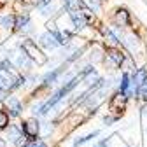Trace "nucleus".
Here are the masks:
<instances>
[{"label": "nucleus", "instance_id": "obj_1", "mask_svg": "<svg viewBox=\"0 0 147 147\" xmlns=\"http://www.w3.org/2000/svg\"><path fill=\"white\" fill-rule=\"evenodd\" d=\"M25 82H26V76L18 72L11 60L5 58L0 61V91L2 93L14 91L18 88H21Z\"/></svg>", "mask_w": 147, "mask_h": 147}, {"label": "nucleus", "instance_id": "obj_2", "mask_svg": "<svg viewBox=\"0 0 147 147\" xmlns=\"http://www.w3.org/2000/svg\"><path fill=\"white\" fill-rule=\"evenodd\" d=\"M20 49H21V53L25 54V56H26L32 63H35L37 67H42V65H46V63L49 61L47 54L40 49V46H37V42H35L33 39H30V37H25V39L21 40Z\"/></svg>", "mask_w": 147, "mask_h": 147}, {"label": "nucleus", "instance_id": "obj_3", "mask_svg": "<svg viewBox=\"0 0 147 147\" xmlns=\"http://www.w3.org/2000/svg\"><path fill=\"white\" fill-rule=\"evenodd\" d=\"M110 25L116 32H123V30H133V16L130 12V9L126 7H116L110 12Z\"/></svg>", "mask_w": 147, "mask_h": 147}, {"label": "nucleus", "instance_id": "obj_4", "mask_svg": "<svg viewBox=\"0 0 147 147\" xmlns=\"http://www.w3.org/2000/svg\"><path fill=\"white\" fill-rule=\"evenodd\" d=\"M20 128H21L25 138H30V140H37V137H39V133H40V123L35 117H30V119L23 121Z\"/></svg>", "mask_w": 147, "mask_h": 147}, {"label": "nucleus", "instance_id": "obj_5", "mask_svg": "<svg viewBox=\"0 0 147 147\" xmlns=\"http://www.w3.org/2000/svg\"><path fill=\"white\" fill-rule=\"evenodd\" d=\"M67 68H68V63H67V61H63V63H61V65H60L58 68H53L51 72H47L46 76L42 77V84L39 86V89H46V88L53 86L54 82L58 81V77L61 76V74H63V72H65Z\"/></svg>", "mask_w": 147, "mask_h": 147}, {"label": "nucleus", "instance_id": "obj_6", "mask_svg": "<svg viewBox=\"0 0 147 147\" xmlns=\"http://www.w3.org/2000/svg\"><path fill=\"white\" fill-rule=\"evenodd\" d=\"M4 103H5V107H7V110H9V116H12V117H18L21 114V110H23V103L20 102V98H16V96H9V98H5L4 100Z\"/></svg>", "mask_w": 147, "mask_h": 147}, {"label": "nucleus", "instance_id": "obj_7", "mask_svg": "<svg viewBox=\"0 0 147 147\" xmlns=\"http://www.w3.org/2000/svg\"><path fill=\"white\" fill-rule=\"evenodd\" d=\"M39 46H40V47H44V49H47V51H53V49H58V47H60L58 40L54 39L53 33H51V32H47V30L39 37Z\"/></svg>", "mask_w": 147, "mask_h": 147}, {"label": "nucleus", "instance_id": "obj_8", "mask_svg": "<svg viewBox=\"0 0 147 147\" xmlns=\"http://www.w3.org/2000/svg\"><path fill=\"white\" fill-rule=\"evenodd\" d=\"M7 140L12 142L18 147H21L25 144V135L21 131V128L20 126H9V130H7Z\"/></svg>", "mask_w": 147, "mask_h": 147}, {"label": "nucleus", "instance_id": "obj_9", "mask_svg": "<svg viewBox=\"0 0 147 147\" xmlns=\"http://www.w3.org/2000/svg\"><path fill=\"white\" fill-rule=\"evenodd\" d=\"M128 98L126 95H123V93H119V91H116V93L110 96V100H109V107L112 109V110H123L124 107H126V103H128Z\"/></svg>", "mask_w": 147, "mask_h": 147}, {"label": "nucleus", "instance_id": "obj_10", "mask_svg": "<svg viewBox=\"0 0 147 147\" xmlns=\"http://www.w3.org/2000/svg\"><path fill=\"white\" fill-rule=\"evenodd\" d=\"M61 2H63L65 12H68V11H88V5H86L84 0H61Z\"/></svg>", "mask_w": 147, "mask_h": 147}, {"label": "nucleus", "instance_id": "obj_11", "mask_svg": "<svg viewBox=\"0 0 147 147\" xmlns=\"http://www.w3.org/2000/svg\"><path fill=\"white\" fill-rule=\"evenodd\" d=\"M14 20H16L14 14H4V16H0V28H4L7 32L14 30Z\"/></svg>", "mask_w": 147, "mask_h": 147}, {"label": "nucleus", "instance_id": "obj_12", "mask_svg": "<svg viewBox=\"0 0 147 147\" xmlns=\"http://www.w3.org/2000/svg\"><path fill=\"white\" fill-rule=\"evenodd\" d=\"M32 61L25 56V54L21 53V54H18V58H16V63H14V67L16 68H21V70H30L32 68Z\"/></svg>", "mask_w": 147, "mask_h": 147}, {"label": "nucleus", "instance_id": "obj_13", "mask_svg": "<svg viewBox=\"0 0 147 147\" xmlns=\"http://www.w3.org/2000/svg\"><path fill=\"white\" fill-rule=\"evenodd\" d=\"M84 2H86L88 9H89V11H93L95 14H96V12L102 9V4H103L102 0H84Z\"/></svg>", "mask_w": 147, "mask_h": 147}, {"label": "nucleus", "instance_id": "obj_14", "mask_svg": "<svg viewBox=\"0 0 147 147\" xmlns=\"http://www.w3.org/2000/svg\"><path fill=\"white\" fill-rule=\"evenodd\" d=\"M9 114H7V110H4V109H0V131L2 130H5V128L9 126Z\"/></svg>", "mask_w": 147, "mask_h": 147}, {"label": "nucleus", "instance_id": "obj_15", "mask_svg": "<svg viewBox=\"0 0 147 147\" xmlns=\"http://www.w3.org/2000/svg\"><path fill=\"white\" fill-rule=\"evenodd\" d=\"M95 137H98V131H93V133H89V135H86V137H81V138H77L76 142H74V147H79V145H82V144L89 142L91 138H95Z\"/></svg>", "mask_w": 147, "mask_h": 147}, {"label": "nucleus", "instance_id": "obj_16", "mask_svg": "<svg viewBox=\"0 0 147 147\" xmlns=\"http://www.w3.org/2000/svg\"><path fill=\"white\" fill-rule=\"evenodd\" d=\"M138 96H140V98L147 103V81H145V82L138 88V91H137V98H138Z\"/></svg>", "mask_w": 147, "mask_h": 147}, {"label": "nucleus", "instance_id": "obj_17", "mask_svg": "<svg viewBox=\"0 0 147 147\" xmlns=\"http://www.w3.org/2000/svg\"><path fill=\"white\" fill-rule=\"evenodd\" d=\"M117 119H119V116H105V117H103V123H105L107 126H110L112 123H116Z\"/></svg>", "mask_w": 147, "mask_h": 147}, {"label": "nucleus", "instance_id": "obj_18", "mask_svg": "<svg viewBox=\"0 0 147 147\" xmlns=\"http://www.w3.org/2000/svg\"><path fill=\"white\" fill-rule=\"evenodd\" d=\"M25 147H46V144L42 140H32L30 144H26Z\"/></svg>", "mask_w": 147, "mask_h": 147}, {"label": "nucleus", "instance_id": "obj_19", "mask_svg": "<svg viewBox=\"0 0 147 147\" xmlns=\"http://www.w3.org/2000/svg\"><path fill=\"white\" fill-rule=\"evenodd\" d=\"M96 147H107V142H102V144H98Z\"/></svg>", "mask_w": 147, "mask_h": 147}, {"label": "nucleus", "instance_id": "obj_20", "mask_svg": "<svg viewBox=\"0 0 147 147\" xmlns=\"http://www.w3.org/2000/svg\"><path fill=\"white\" fill-rule=\"evenodd\" d=\"M0 147H5V144H4V142H2V140H0Z\"/></svg>", "mask_w": 147, "mask_h": 147}, {"label": "nucleus", "instance_id": "obj_21", "mask_svg": "<svg viewBox=\"0 0 147 147\" xmlns=\"http://www.w3.org/2000/svg\"><path fill=\"white\" fill-rule=\"evenodd\" d=\"M145 51H147V40H145Z\"/></svg>", "mask_w": 147, "mask_h": 147}, {"label": "nucleus", "instance_id": "obj_22", "mask_svg": "<svg viewBox=\"0 0 147 147\" xmlns=\"http://www.w3.org/2000/svg\"><path fill=\"white\" fill-rule=\"evenodd\" d=\"M102 2H105V0H102Z\"/></svg>", "mask_w": 147, "mask_h": 147}]
</instances>
